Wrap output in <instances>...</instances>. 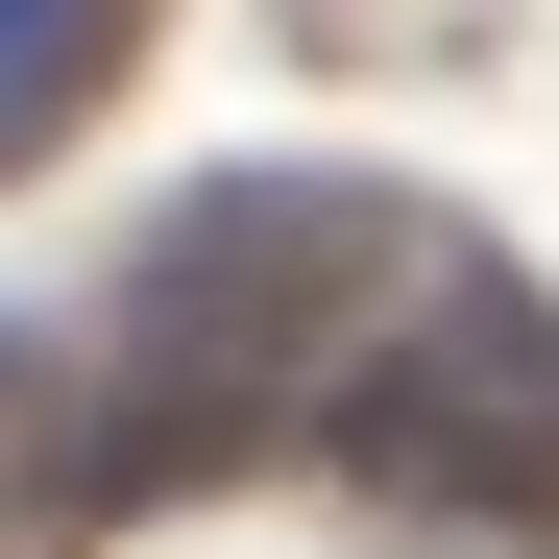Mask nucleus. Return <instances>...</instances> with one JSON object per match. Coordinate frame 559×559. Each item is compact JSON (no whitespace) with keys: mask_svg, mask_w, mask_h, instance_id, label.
Wrapping results in <instances>:
<instances>
[{"mask_svg":"<svg viewBox=\"0 0 559 559\" xmlns=\"http://www.w3.org/2000/svg\"><path fill=\"white\" fill-rule=\"evenodd\" d=\"M0 414H25V341H0Z\"/></svg>","mask_w":559,"mask_h":559,"instance_id":"obj_4","label":"nucleus"},{"mask_svg":"<svg viewBox=\"0 0 559 559\" xmlns=\"http://www.w3.org/2000/svg\"><path fill=\"white\" fill-rule=\"evenodd\" d=\"M98 73H122V0H0V170H49Z\"/></svg>","mask_w":559,"mask_h":559,"instance_id":"obj_3","label":"nucleus"},{"mask_svg":"<svg viewBox=\"0 0 559 559\" xmlns=\"http://www.w3.org/2000/svg\"><path fill=\"white\" fill-rule=\"evenodd\" d=\"M414 195H365V170H219V195H170L146 267H122V438L73 462V487H195V462H243L267 414L341 365V317L390 293Z\"/></svg>","mask_w":559,"mask_h":559,"instance_id":"obj_1","label":"nucleus"},{"mask_svg":"<svg viewBox=\"0 0 559 559\" xmlns=\"http://www.w3.org/2000/svg\"><path fill=\"white\" fill-rule=\"evenodd\" d=\"M341 462L414 487V511H559V317L511 267H438L414 341L341 390Z\"/></svg>","mask_w":559,"mask_h":559,"instance_id":"obj_2","label":"nucleus"}]
</instances>
